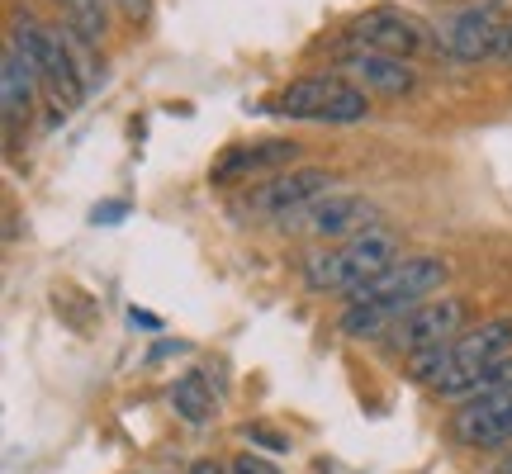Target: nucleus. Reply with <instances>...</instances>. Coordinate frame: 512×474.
Listing matches in <instances>:
<instances>
[{"label":"nucleus","mask_w":512,"mask_h":474,"mask_svg":"<svg viewBox=\"0 0 512 474\" xmlns=\"http://www.w3.org/2000/svg\"><path fill=\"white\" fill-rule=\"evenodd\" d=\"M512 356V313H498V318H484L479 328H465L456 342H446L437 351H422V356H408L413 361V380H422L432 394L441 399H470L475 380L489 370L494 361H508Z\"/></svg>","instance_id":"nucleus-1"},{"label":"nucleus","mask_w":512,"mask_h":474,"mask_svg":"<svg viewBox=\"0 0 512 474\" xmlns=\"http://www.w3.org/2000/svg\"><path fill=\"white\" fill-rule=\"evenodd\" d=\"M399 256V237L384 233V228H366V233L347 237L342 247H328V252H309L304 256V280L309 290L318 294H356L366 290L370 280H380L384 271H394Z\"/></svg>","instance_id":"nucleus-2"},{"label":"nucleus","mask_w":512,"mask_h":474,"mask_svg":"<svg viewBox=\"0 0 512 474\" xmlns=\"http://www.w3.org/2000/svg\"><path fill=\"white\" fill-rule=\"evenodd\" d=\"M266 110L280 119H304V124H361L370 114V95L351 86L347 76H299L285 91L266 100Z\"/></svg>","instance_id":"nucleus-3"},{"label":"nucleus","mask_w":512,"mask_h":474,"mask_svg":"<svg viewBox=\"0 0 512 474\" xmlns=\"http://www.w3.org/2000/svg\"><path fill=\"white\" fill-rule=\"evenodd\" d=\"M446 280H451V266H446L441 256H403L394 271H384L380 280H370L366 290H356L347 304L380 313L384 323L394 328L403 313L418 309V304H427V299H432Z\"/></svg>","instance_id":"nucleus-4"},{"label":"nucleus","mask_w":512,"mask_h":474,"mask_svg":"<svg viewBox=\"0 0 512 474\" xmlns=\"http://www.w3.org/2000/svg\"><path fill=\"white\" fill-rule=\"evenodd\" d=\"M10 48L29 62V72H34L38 86L57 100V110H76V105L86 100V81H81V72H76V62L57 29H43L38 19L19 15L15 29H10Z\"/></svg>","instance_id":"nucleus-5"},{"label":"nucleus","mask_w":512,"mask_h":474,"mask_svg":"<svg viewBox=\"0 0 512 474\" xmlns=\"http://www.w3.org/2000/svg\"><path fill=\"white\" fill-rule=\"evenodd\" d=\"M460 332H465V299L437 294V299H427V304L403 313L384 342H389V351L422 356V351H437V347H446V342H456Z\"/></svg>","instance_id":"nucleus-6"},{"label":"nucleus","mask_w":512,"mask_h":474,"mask_svg":"<svg viewBox=\"0 0 512 474\" xmlns=\"http://www.w3.org/2000/svg\"><path fill=\"white\" fill-rule=\"evenodd\" d=\"M332 171H323V166H299V171H280V176H271V181H261L247 195V204H252L256 214H266V219H285V214H299V209H313V204L323 200V195H332Z\"/></svg>","instance_id":"nucleus-7"},{"label":"nucleus","mask_w":512,"mask_h":474,"mask_svg":"<svg viewBox=\"0 0 512 474\" xmlns=\"http://www.w3.org/2000/svg\"><path fill=\"white\" fill-rule=\"evenodd\" d=\"M437 48L456 62H489L503 53V19L494 10H456L437 24Z\"/></svg>","instance_id":"nucleus-8"},{"label":"nucleus","mask_w":512,"mask_h":474,"mask_svg":"<svg viewBox=\"0 0 512 474\" xmlns=\"http://www.w3.org/2000/svg\"><path fill=\"white\" fill-rule=\"evenodd\" d=\"M427 43L422 24L403 10H370L347 29V48H366V53H389V57H413Z\"/></svg>","instance_id":"nucleus-9"},{"label":"nucleus","mask_w":512,"mask_h":474,"mask_svg":"<svg viewBox=\"0 0 512 474\" xmlns=\"http://www.w3.org/2000/svg\"><path fill=\"white\" fill-rule=\"evenodd\" d=\"M451 432L460 446H475V451L512 446V389L489 399H465V408H456L451 418Z\"/></svg>","instance_id":"nucleus-10"},{"label":"nucleus","mask_w":512,"mask_h":474,"mask_svg":"<svg viewBox=\"0 0 512 474\" xmlns=\"http://www.w3.org/2000/svg\"><path fill=\"white\" fill-rule=\"evenodd\" d=\"M342 76L361 91L375 95H408L418 86V72L408 57H389V53H366V48H347L342 57Z\"/></svg>","instance_id":"nucleus-11"},{"label":"nucleus","mask_w":512,"mask_h":474,"mask_svg":"<svg viewBox=\"0 0 512 474\" xmlns=\"http://www.w3.org/2000/svg\"><path fill=\"white\" fill-rule=\"evenodd\" d=\"M299 157V143H285V138H266V143H238L228 147L219 162H214V185H233V181H252L261 171H275V166H290Z\"/></svg>","instance_id":"nucleus-12"},{"label":"nucleus","mask_w":512,"mask_h":474,"mask_svg":"<svg viewBox=\"0 0 512 474\" xmlns=\"http://www.w3.org/2000/svg\"><path fill=\"white\" fill-rule=\"evenodd\" d=\"M309 228L318 237H356L375 228V209H370L361 195H323V200L309 209Z\"/></svg>","instance_id":"nucleus-13"},{"label":"nucleus","mask_w":512,"mask_h":474,"mask_svg":"<svg viewBox=\"0 0 512 474\" xmlns=\"http://www.w3.org/2000/svg\"><path fill=\"white\" fill-rule=\"evenodd\" d=\"M34 86H38V76L29 72V62L15 48H5V62H0V105H5V133L10 138H15L19 124L34 110Z\"/></svg>","instance_id":"nucleus-14"},{"label":"nucleus","mask_w":512,"mask_h":474,"mask_svg":"<svg viewBox=\"0 0 512 474\" xmlns=\"http://www.w3.org/2000/svg\"><path fill=\"white\" fill-rule=\"evenodd\" d=\"M171 408H176V418L190 422V427L214 422L219 399H214V389H209V380H204V370H185L181 380L171 384Z\"/></svg>","instance_id":"nucleus-15"},{"label":"nucleus","mask_w":512,"mask_h":474,"mask_svg":"<svg viewBox=\"0 0 512 474\" xmlns=\"http://www.w3.org/2000/svg\"><path fill=\"white\" fill-rule=\"evenodd\" d=\"M53 5L62 10V24L76 38H86V43L105 38V0H53Z\"/></svg>","instance_id":"nucleus-16"},{"label":"nucleus","mask_w":512,"mask_h":474,"mask_svg":"<svg viewBox=\"0 0 512 474\" xmlns=\"http://www.w3.org/2000/svg\"><path fill=\"white\" fill-rule=\"evenodd\" d=\"M228 470H233V474H280V470H275V465H271V460L252 456V451H247V456H238V460H233V465H228Z\"/></svg>","instance_id":"nucleus-17"},{"label":"nucleus","mask_w":512,"mask_h":474,"mask_svg":"<svg viewBox=\"0 0 512 474\" xmlns=\"http://www.w3.org/2000/svg\"><path fill=\"white\" fill-rule=\"evenodd\" d=\"M114 5L128 24H147V15H152V0H114Z\"/></svg>","instance_id":"nucleus-18"},{"label":"nucleus","mask_w":512,"mask_h":474,"mask_svg":"<svg viewBox=\"0 0 512 474\" xmlns=\"http://www.w3.org/2000/svg\"><path fill=\"white\" fill-rule=\"evenodd\" d=\"M247 441H266V451H290V437H280L271 427H247Z\"/></svg>","instance_id":"nucleus-19"},{"label":"nucleus","mask_w":512,"mask_h":474,"mask_svg":"<svg viewBox=\"0 0 512 474\" xmlns=\"http://www.w3.org/2000/svg\"><path fill=\"white\" fill-rule=\"evenodd\" d=\"M190 474H233V470H223L214 460H200V465H190Z\"/></svg>","instance_id":"nucleus-20"},{"label":"nucleus","mask_w":512,"mask_h":474,"mask_svg":"<svg viewBox=\"0 0 512 474\" xmlns=\"http://www.w3.org/2000/svg\"><path fill=\"white\" fill-rule=\"evenodd\" d=\"M503 62H512V19H503Z\"/></svg>","instance_id":"nucleus-21"},{"label":"nucleus","mask_w":512,"mask_h":474,"mask_svg":"<svg viewBox=\"0 0 512 474\" xmlns=\"http://www.w3.org/2000/svg\"><path fill=\"white\" fill-rule=\"evenodd\" d=\"M494 474H512V451H508V456H498V465H494Z\"/></svg>","instance_id":"nucleus-22"}]
</instances>
